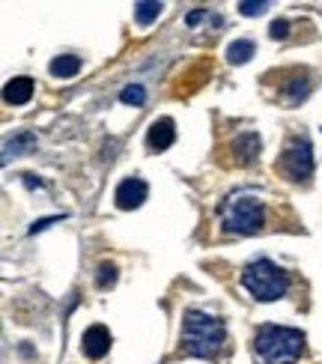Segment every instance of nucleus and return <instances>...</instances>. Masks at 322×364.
<instances>
[{"instance_id": "1", "label": "nucleus", "mask_w": 322, "mask_h": 364, "mask_svg": "<svg viewBox=\"0 0 322 364\" xmlns=\"http://www.w3.org/2000/svg\"><path fill=\"white\" fill-rule=\"evenodd\" d=\"M227 328L218 316L203 314V311H188L182 320V346L188 355L197 358H215L224 350Z\"/></svg>"}, {"instance_id": "2", "label": "nucleus", "mask_w": 322, "mask_h": 364, "mask_svg": "<svg viewBox=\"0 0 322 364\" xmlns=\"http://www.w3.org/2000/svg\"><path fill=\"white\" fill-rule=\"evenodd\" d=\"M304 350V335L284 326H263L254 338V353L263 364H296Z\"/></svg>"}, {"instance_id": "3", "label": "nucleus", "mask_w": 322, "mask_h": 364, "mask_svg": "<svg viewBox=\"0 0 322 364\" xmlns=\"http://www.w3.org/2000/svg\"><path fill=\"white\" fill-rule=\"evenodd\" d=\"M242 284L257 301H278L284 299L289 278L281 266H274L272 260H257L242 272Z\"/></svg>"}, {"instance_id": "4", "label": "nucleus", "mask_w": 322, "mask_h": 364, "mask_svg": "<svg viewBox=\"0 0 322 364\" xmlns=\"http://www.w3.org/2000/svg\"><path fill=\"white\" fill-rule=\"evenodd\" d=\"M263 221H266L263 203L251 194L230 197V203L224 206V227L230 233H239V236L257 233V230H263Z\"/></svg>"}, {"instance_id": "5", "label": "nucleus", "mask_w": 322, "mask_h": 364, "mask_svg": "<svg viewBox=\"0 0 322 364\" xmlns=\"http://www.w3.org/2000/svg\"><path fill=\"white\" fill-rule=\"evenodd\" d=\"M281 168L293 176V179H308L313 173V149L311 141H293L286 146V153L281 159Z\"/></svg>"}, {"instance_id": "6", "label": "nucleus", "mask_w": 322, "mask_h": 364, "mask_svg": "<svg viewBox=\"0 0 322 364\" xmlns=\"http://www.w3.org/2000/svg\"><path fill=\"white\" fill-rule=\"evenodd\" d=\"M146 194H149L146 182H144V179H137V176H132V179H122L119 186H117L114 200H117L119 209H137V206L146 200Z\"/></svg>"}, {"instance_id": "7", "label": "nucleus", "mask_w": 322, "mask_h": 364, "mask_svg": "<svg viewBox=\"0 0 322 364\" xmlns=\"http://www.w3.org/2000/svg\"><path fill=\"white\" fill-rule=\"evenodd\" d=\"M81 350H84L87 358L107 355V350H111V331H107L104 326H90L84 331V338H81Z\"/></svg>"}, {"instance_id": "8", "label": "nucleus", "mask_w": 322, "mask_h": 364, "mask_svg": "<svg viewBox=\"0 0 322 364\" xmlns=\"http://www.w3.org/2000/svg\"><path fill=\"white\" fill-rule=\"evenodd\" d=\"M173 141H176V129H173V119H167V117H161V119H156V123L149 126V132H146V144H149V149H167V146H173Z\"/></svg>"}, {"instance_id": "9", "label": "nucleus", "mask_w": 322, "mask_h": 364, "mask_svg": "<svg viewBox=\"0 0 322 364\" xmlns=\"http://www.w3.org/2000/svg\"><path fill=\"white\" fill-rule=\"evenodd\" d=\"M33 81L27 78V75H18V78H12V81H6V87H4V102L6 105H27L30 99H33Z\"/></svg>"}, {"instance_id": "10", "label": "nucleus", "mask_w": 322, "mask_h": 364, "mask_svg": "<svg viewBox=\"0 0 322 364\" xmlns=\"http://www.w3.org/2000/svg\"><path fill=\"white\" fill-rule=\"evenodd\" d=\"M257 51V45L251 39H236V42H230V48H227V60L233 66H242V63H248V60L254 57Z\"/></svg>"}, {"instance_id": "11", "label": "nucleus", "mask_w": 322, "mask_h": 364, "mask_svg": "<svg viewBox=\"0 0 322 364\" xmlns=\"http://www.w3.org/2000/svg\"><path fill=\"white\" fill-rule=\"evenodd\" d=\"M81 72V60L72 57V54H63V57H54L51 60V75L54 78H72V75Z\"/></svg>"}, {"instance_id": "12", "label": "nucleus", "mask_w": 322, "mask_h": 364, "mask_svg": "<svg viewBox=\"0 0 322 364\" xmlns=\"http://www.w3.org/2000/svg\"><path fill=\"white\" fill-rule=\"evenodd\" d=\"M161 4L159 0H141V4H134V21L141 24V27H146V24H152L161 15Z\"/></svg>"}, {"instance_id": "13", "label": "nucleus", "mask_w": 322, "mask_h": 364, "mask_svg": "<svg viewBox=\"0 0 322 364\" xmlns=\"http://www.w3.org/2000/svg\"><path fill=\"white\" fill-rule=\"evenodd\" d=\"M257 149H259L257 134H242V138L236 141V153H239V159H242V161L257 159Z\"/></svg>"}, {"instance_id": "14", "label": "nucleus", "mask_w": 322, "mask_h": 364, "mask_svg": "<svg viewBox=\"0 0 322 364\" xmlns=\"http://www.w3.org/2000/svg\"><path fill=\"white\" fill-rule=\"evenodd\" d=\"M119 102H122V105H134V108H141V105L146 102V90H144L141 84H129V87H122Z\"/></svg>"}, {"instance_id": "15", "label": "nucleus", "mask_w": 322, "mask_h": 364, "mask_svg": "<svg viewBox=\"0 0 322 364\" xmlns=\"http://www.w3.org/2000/svg\"><path fill=\"white\" fill-rule=\"evenodd\" d=\"M308 93H311V81L308 78H293V84L286 87V102L289 105H299Z\"/></svg>"}, {"instance_id": "16", "label": "nucleus", "mask_w": 322, "mask_h": 364, "mask_svg": "<svg viewBox=\"0 0 322 364\" xmlns=\"http://www.w3.org/2000/svg\"><path fill=\"white\" fill-rule=\"evenodd\" d=\"M114 281H117V266L114 263H102L99 275H96V284L102 287V290H107V287H114Z\"/></svg>"}, {"instance_id": "17", "label": "nucleus", "mask_w": 322, "mask_h": 364, "mask_svg": "<svg viewBox=\"0 0 322 364\" xmlns=\"http://www.w3.org/2000/svg\"><path fill=\"white\" fill-rule=\"evenodd\" d=\"M30 149L33 146V134H21V138H15V141H6V146H4V161H9V156H12V149H15V156H18V149Z\"/></svg>"}, {"instance_id": "18", "label": "nucleus", "mask_w": 322, "mask_h": 364, "mask_svg": "<svg viewBox=\"0 0 322 364\" xmlns=\"http://www.w3.org/2000/svg\"><path fill=\"white\" fill-rule=\"evenodd\" d=\"M269 33H272V39H286V33H289V21H272V27H269Z\"/></svg>"}, {"instance_id": "19", "label": "nucleus", "mask_w": 322, "mask_h": 364, "mask_svg": "<svg viewBox=\"0 0 322 364\" xmlns=\"http://www.w3.org/2000/svg\"><path fill=\"white\" fill-rule=\"evenodd\" d=\"M266 9H269L266 0H259V4H242V6H239L242 15H263Z\"/></svg>"}]
</instances>
